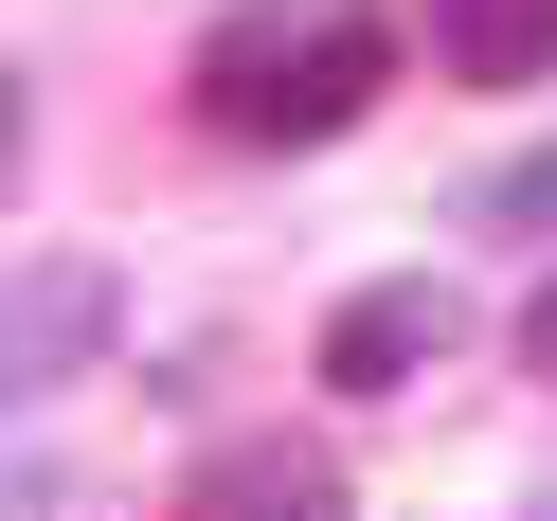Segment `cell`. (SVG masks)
Instances as JSON below:
<instances>
[{"label":"cell","instance_id":"8992f818","mask_svg":"<svg viewBox=\"0 0 557 521\" xmlns=\"http://www.w3.org/2000/svg\"><path fill=\"white\" fill-rule=\"evenodd\" d=\"M468 216H557V145H521V162H485V181H468Z\"/></svg>","mask_w":557,"mask_h":521},{"label":"cell","instance_id":"6da1fadb","mask_svg":"<svg viewBox=\"0 0 557 521\" xmlns=\"http://www.w3.org/2000/svg\"><path fill=\"white\" fill-rule=\"evenodd\" d=\"M377 90H396V18L377 0H234L216 37H198V126L252 145V162L342 145Z\"/></svg>","mask_w":557,"mask_h":521},{"label":"cell","instance_id":"3957f363","mask_svg":"<svg viewBox=\"0 0 557 521\" xmlns=\"http://www.w3.org/2000/svg\"><path fill=\"white\" fill-rule=\"evenodd\" d=\"M449 342H468L449 270H377V288H342V324H324V396H413Z\"/></svg>","mask_w":557,"mask_h":521},{"label":"cell","instance_id":"ba28073f","mask_svg":"<svg viewBox=\"0 0 557 521\" xmlns=\"http://www.w3.org/2000/svg\"><path fill=\"white\" fill-rule=\"evenodd\" d=\"M18 145H37V109H18V73H0V181H18Z\"/></svg>","mask_w":557,"mask_h":521},{"label":"cell","instance_id":"7a4b0ae2","mask_svg":"<svg viewBox=\"0 0 557 521\" xmlns=\"http://www.w3.org/2000/svg\"><path fill=\"white\" fill-rule=\"evenodd\" d=\"M109 324H126V288L90 252H18V270H0V413H37L54 377H90Z\"/></svg>","mask_w":557,"mask_h":521},{"label":"cell","instance_id":"52a82bcc","mask_svg":"<svg viewBox=\"0 0 557 521\" xmlns=\"http://www.w3.org/2000/svg\"><path fill=\"white\" fill-rule=\"evenodd\" d=\"M521 377H557V288H540V306H521Z\"/></svg>","mask_w":557,"mask_h":521},{"label":"cell","instance_id":"277c9868","mask_svg":"<svg viewBox=\"0 0 557 521\" xmlns=\"http://www.w3.org/2000/svg\"><path fill=\"white\" fill-rule=\"evenodd\" d=\"M432 54H449V90H540L557 73V0H432Z\"/></svg>","mask_w":557,"mask_h":521},{"label":"cell","instance_id":"5b68a950","mask_svg":"<svg viewBox=\"0 0 557 521\" xmlns=\"http://www.w3.org/2000/svg\"><path fill=\"white\" fill-rule=\"evenodd\" d=\"M198 504H342V468H324V449H288V432H252V449H198Z\"/></svg>","mask_w":557,"mask_h":521}]
</instances>
